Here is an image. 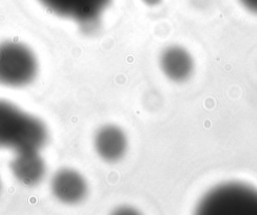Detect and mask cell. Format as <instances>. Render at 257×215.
<instances>
[{
  "label": "cell",
  "instance_id": "obj_10",
  "mask_svg": "<svg viewBox=\"0 0 257 215\" xmlns=\"http://www.w3.org/2000/svg\"><path fill=\"white\" fill-rule=\"evenodd\" d=\"M147 4L149 5H155V4H158L161 0H144Z\"/></svg>",
  "mask_w": 257,
  "mask_h": 215
},
{
  "label": "cell",
  "instance_id": "obj_6",
  "mask_svg": "<svg viewBox=\"0 0 257 215\" xmlns=\"http://www.w3.org/2000/svg\"><path fill=\"white\" fill-rule=\"evenodd\" d=\"M11 171L18 182L27 187L38 185L46 173V165L38 150L16 152L11 162Z\"/></svg>",
  "mask_w": 257,
  "mask_h": 215
},
{
  "label": "cell",
  "instance_id": "obj_1",
  "mask_svg": "<svg viewBox=\"0 0 257 215\" xmlns=\"http://www.w3.org/2000/svg\"><path fill=\"white\" fill-rule=\"evenodd\" d=\"M48 138L42 121L15 104L0 99V148L15 152L41 149Z\"/></svg>",
  "mask_w": 257,
  "mask_h": 215
},
{
  "label": "cell",
  "instance_id": "obj_7",
  "mask_svg": "<svg viewBox=\"0 0 257 215\" xmlns=\"http://www.w3.org/2000/svg\"><path fill=\"white\" fill-rule=\"evenodd\" d=\"M94 148L102 160L117 162L126 153L127 139L121 129L113 125H106L96 132Z\"/></svg>",
  "mask_w": 257,
  "mask_h": 215
},
{
  "label": "cell",
  "instance_id": "obj_8",
  "mask_svg": "<svg viewBox=\"0 0 257 215\" xmlns=\"http://www.w3.org/2000/svg\"><path fill=\"white\" fill-rule=\"evenodd\" d=\"M160 65L169 78L182 81L190 75L193 69V58L184 47L172 45L162 52Z\"/></svg>",
  "mask_w": 257,
  "mask_h": 215
},
{
  "label": "cell",
  "instance_id": "obj_3",
  "mask_svg": "<svg viewBox=\"0 0 257 215\" xmlns=\"http://www.w3.org/2000/svg\"><path fill=\"white\" fill-rule=\"evenodd\" d=\"M38 63L34 52L18 41L0 42V83L19 87L36 76Z\"/></svg>",
  "mask_w": 257,
  "mask_h": 215
},
{
  "label": "cell",
  "instance_id": "obj_11",
  "mask_svg": "<svg viewBox=\"0 0 257 215\" xmlns=\"http://www.w3.org/2000/svg\"><path fill=\"white\" fill-rule=\"evenodd\" d=\"M1 189H2V181H1V178H0V192H1Z\"/></svg>",
  "mask_w": 257,
  "mask_h": 215
},
{
  "label": "cell",
  "instance_id": "obj_9",
  "mask_svg": "<svg viewBox=\"0 0 257 215\" xmlns=\"http://www.w3.org/2000/svg\"><path fill=\"white\" fill-rule=\"evenodd\" d=\"M240 4L249 12L257 14V0H238Z\"/></svg>",
  "mask_w": 257,
  "mask_h": 215
},
{
  "label": "cell",
  "instance_id": "obj_5",
  "mask_svg": "<svg viewBox=\"0 0 257 215\" xmlns=\"http://www.w3.org/2000/svg\"><path fill=\"white\" fill-rule=\"evenodd\" d=\"M53 196L62 203L75 204L81 202L87 194V184L84 177L72 169L57 171L51 180Z\"/></svg>",
  "mask_w": 257,
  "mask_h": 215
},
{
  "label": "cell",
  "instance_id": "obj_4",
  "mask_svg": "<svg viewBox=\"0 0 257 215\" xmlns=\"http://www.w3.org/2000/svg\"><path fill=\"white\" fill-rule=\"evenodd\" d=\"M52 13L78 22L91 25L100 17L110 0H38Z\"/></svg>",
  "mask_w": 257,
  "mask_h": 215
},
{
  "label": "cell",
  "instance_id": "obj_2",
  "mask_svg": "<svg viewBox=\"0 0 257 215\" xmlns=\"http://www.w3.org/2000/svg\"><path fill=\"white\" fill-rule=\"evenodd\" d=\"M198 211L206 214H257V189L242 183H224L208 191Z\"/></svg>",
  "mask_w": 257,
  "mask_h": 215
}]
</instances>
